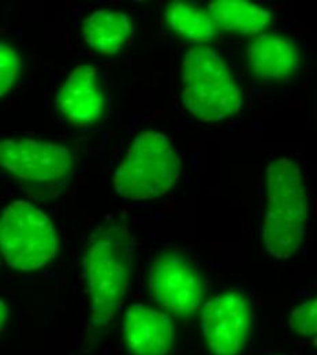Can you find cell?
<instances>
[{
  "instance_id": "6da1fadb",
  "label": "cell",
  "mask_w": 317,
  "mask_h": 355,
  "mask_svg": "<svg viewBox=\"0 0 317 355\" xmlns=\"http://www.w3.org/2000/svg\"><path fill=\"white\" fill-rule=\"evenodd\" d=\"M132 242L123 228L110 224L93 235L84 263L92 343L101 339L121 309L132 279Z\"/></svg>"
},
{
  "instance_id": "7a4b0ae2",
  "label": "cell",
  "mask_w": 317,
  "mask_h": 355,
  "mask_svg": "<svg viewBox=\"0 0 317 355\" xmlns=\"http://www.w3.org/2000/svg\"><path fill=\"white\" fill-rule=\"evenodd\" d=\"M308 224V197L295 162L279 157L266 168L262 241L275 260H287L301 249Z\"/></svg>"
},
{
  "instance_id": "3957f363",
  "label": "cell",
  "mask_w": 317,
  "mask_h": 355,
  "mask_svg": "<svg viewBox=\"0 0 317 355\" xmlns=\"http://www.w3.org/2000/svg\"><path fill=\"white\" fill-rule=\"evenodd\" d=\"M182 100L187 111L204 122L223 121L239 112L243 93L216 51L197 45L183 60Z\"/></svg>"
},
{
  "instance_id": "277c9868",
  "label": "cell",
  "mask_w": 317,
  "mask_h": 355,
  "mask_svg": "<svg viewBox=\"0 0 317 355\" xmlns=\"http://www.w3.org/2000/svg\"><path fill=\"white\" fill-rule=\"evenodd\" d=\"M177 175L178 160L170 139L164 134L145 132L133 139L112 182L121 197L144 201L167 194Z\"/></svg>"
},
{
  "instance_id": "5b68a950",
  "label": "cell",
  "mask_w": 317,
  "mask_h": 355,
  "mask_svg": "<svg viewBox=\"0 0 317 355\" xmlns=\"http://www.w3.org/2000/svg\"><path fill=\"white\" fill-rule=\"evenodd\" d=\"M58 236L46 214L28 201H14L0 214V250L22 272L37 270L58 256Z\"/></svg>"
},
{
  "instance_id": "8992f818",
  "label": "cell",
  "mask_w": 317,
  "mask_h": 355,
  "mask_svg": "<svg viewBox=\"0 0 317 355\" xmlns=\"http://www.w3.org/2000/svg\"><path fill=\"white\" fill-rule=\"evenodd\" d=\"M74 168L71 152L63 145L32 138L0 139V171L35 187H58Z\"/></svg>"
},
{
  "instance_id": "52a82bcc",
  "label": "cell",
  "mask_w": 317,
  "mask_h": 355,
  "mask_svg": "<svg viewBox=\"0 0 317 355\" xmlns=\"http://www.w3.org/2000/svg\"><path fill=\"white\" fill-rule=\"evenodd\" d=\"M252 329V311L243 295L228 291L208 301L201 315V332L214 355H238Z\"/></svg>"
},
{
  "instance_id": "ba28073f",
  "label": "cell",
  "mask_w": 317,
  "mask_h": 355,
  "mask_svg": "<svg viewBox=\"0 0 317 355\" xmlns=\"http://www.w3.org/2000/svg\"><path fill=\"white\" fill-rule=\"evenodd\" d=\"M149 291L160 308L180 315L198 311L204 293L197 268L178 254H163L153 261Z\"/></svg>"
},
{
  "instance_id": "9c48e42d",
  "label": "cell",
  "mask_w": 317,
  "mask_h": 355,
  "mask_svg": "<svg viewBox=\"0 0 317 355\" xmlns=\"http://www.w3.org/2000/svg\"><path fill=\"white\" fill-rule=\"evenodd\" d=\"M104 103L98 73L89 64L77 66L56 94V108L76 128L94 125L104 112Z\"/></svg>"
},
{
  "instance_id": "30bf717a",
  "label": "cell",
  "mask_w": 317,
  "mask_h": 355,
  "mask_svg": "<svg viewBox=\"0 0 317 355\" xmlns=\"http://www.w3.org/2000/svg\"><path fill=\"white\" fill-rule=\"evenodd\" d=\"M123 338L132 355H167L175 340L171 317L146 305H132L123 318Z\"/></svg>"
},
{
  "instance_id": "8fae6325",
  "label": "cell",
  "mask_w": 317,
  "mask_h": 355,
  "mask_svg": "<svg viewBox=\"0 0 317 355\" xmlns=\"http://www.w3.org/2000/svg\"><path fill=\"white\" fill-rule=\"evenodd\" d=\"M246 63L257 80L283 83L301 70L302 58L291 40L277 35H263L248 46Z\"/></svg>"
},
{
  "instance_id": "7c38bea8",
  "label": "cell",
  "mask_w": 317,
  "mask_h": 355,
  "mask_svg": "<svg viewBox=\"0 0 317 355\" xmlns=\"http://www.w3.org/2000/svg\"><path fill=\"white\" fill-rule=\"evenodd\" d=\"M205 10L218 29L237 35H260L272 22V14L267 8L245 0H216L208 3Z\"/></svg>"
},
{
  "instance_id": "4fadbf2b",
  "label": "cell",
  "mask_w": 317,
  "mask_h": 355,
  "mask_svg": "<svg viewBox=\"0 0 317 355\" xmlns=\"http://www.w3.org/2000/svg\"><path fill=\"white\" fill-rule=\"evenodd\" d=\"M129 17L118 11L100 10L84 22V39L93 51L101 55H115L130 36Z\"/></svg>"
},
{
  "instance_id": "5bb4252c",
  "label": "cell",
  "mask_w": 317,
  "mask_h": 355,
  "mask_svg": "<svg viewBox=\"0 0 317 355\" xmlns=\"http://www.w3.org/2000/svg\"><path fill=\"white\" fill-rule=\"evenodd\" d=\"M166 17L173 31L183 40L204 45L218 37V26L209 12L201 7L175 1L167 7Z\"/></svg>"
},
{
  "instance_id": "9a60e30c",
  "label": "cell",
  "mask_w": 317,
  "mask_h": 355,
  "mask_svg": "<svg viewBox=\"0 0 317 355\" xmlns=\"http://www.w3.org/2000/svg\"><path fill=\"white\" fill-rule=\"evenodd\" d=\"M21 71V58L10 43L0 40V97L10 92Z\"/></svg>"
},
{
  "instance_id": "2e32d148",
  "label": "cell",
  "mask_w": 317,
  "mask_h": 355,
  "mask_svg": "<svg viewBox=\"0 0 317 355\" xmlns=\"http://www.w3.org/2000/svg\"><path fill=\"white\" fill-rule=\"evenodd\" d=\"M289 325L293 332L302 338H315L317 332L316 298H311L293 309Z\"/></svg>"
},
{
  "instance_id": "e0dca14e",
  "label": "cell",
  "mask_w": 317,
  "mask_h": 355,
  "mask_svg": "<svg viewBox=\"0 0 317 355\" xmlns=\"http://www.w3.org/2000/svg\"><path fill=\"white\" fill-rule=\"evenodd\" d=\"M8 306L0 300V329L3 328V325H4V322H6V320H7V317H8Z\"/></svg>"
}]
</instances>
